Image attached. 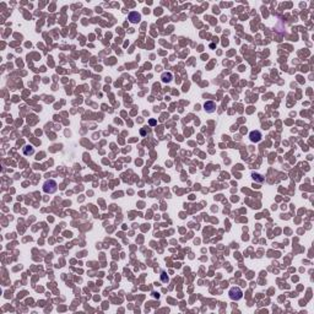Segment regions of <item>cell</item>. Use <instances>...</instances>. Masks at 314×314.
Returning <instances> with one entry per match:
<instances>
[{"label":"cell","instance_id":"cell-4","mask_svg":"<svg viewBox=\"0 0 314 314\" xmlns=\"http://www.w3.org/2000/svg\"><path fill=\"white\" fill-rule=\"evenodd\" d=\"M204 109L208 112V113H213L216 110V103L212 102V101H209V102H205L204 105Z\"/></svg>","mask_w":314,"mask_h":314},{"label":"cell","instance_id":"cell-6","mask_svg":"<svg viewBox=\"0 0 314 314\" xmlns=\"http://www.w3.org/2000/svg\"><path fill=\"white\" fill-rule=\"evenodd\" d=\"M23 153H25V155H28V153H30V155H33V153H34V150H33L32 146H26L25 150H23Z\"/></svg>","mask_w":314,"mask_h":314},{"label":"cell","instance_id":"cell-5","mask_svg":"<svg viewBox=\"0 0 314 314\" xmlns=\"http://www.w3.org/2000/svg\"><path fill=\"white\" fill-rule=\"evenodd\" d=\"M250 140L253 142H258L261 140V133L260 131H252L250 133Z\"/></svg>","mask_w":314,"mask_h":314},{"label":"cell","instance_id":"cell-3","mask_svg":"<svg viewBox=\"0 0 314 314\" xmlns=\"http://www.w3.org/2000/svg\"><path fill=\"white\" fill-rule=\"evenodd\" d=\"M129 20H130V22H133V23H137V22L141 20V15L137 14L136 11H133V12L129 14Z\"/></svg>","mask_w":314,"mask_h":314},{"label":"cell","instance_id":"cell-2","mask_svg":"<svg viewBox=\"0 0 314 314\" xmlns=\"http://www.w3.org/2000/svg\"><path fill=\"white\" fill-rule=\"evenodd\" d=\"M242 291H240V288H238V287H233V288H231V291H229V297L232 298V300H236V301H239L240 298H242Z\"/></svg>","mask_w":314,"mask_h":314},{"label":"cell","instance_id":"cell-1","mask_svg":"<svg viewBox=\"0 0 314 314\" xmlns=\"http://www.w3.org/2000/svg\"><path fill=\"white\" fill-rule=\"evenodd\" d=\"M43 190H44V193H47V194H53V193H55V192H57V183H55V181H53V179L47 181V182L44 183V185H43Z\"/></svg>","mask_w":314,"mask_h":314}]
</instances>
